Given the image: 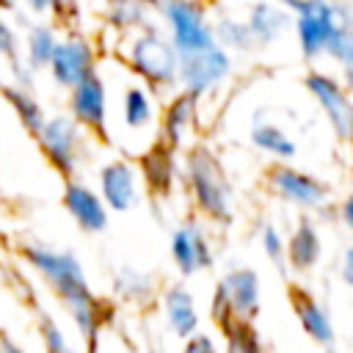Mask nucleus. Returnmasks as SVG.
Here are the masks:
<instances>
[{"label":"nucleus","mask_w":353,"mask_h":353,"mask_svg":"<svg viewBox=\"0 0 353 353\" xmlns=\"http://www.w3.org/2000/svg\"><path fill=\"white\" fill-rule=\"evenodd\" d=\"M19 254L28 262V268L39 273V279L58 295L80 339L85 342V350L97 353V342L105 325V303L94 295L83 262L72 251L44 243H28L22 245Z\"/></svg>","instance_id":"f257e3e1"},{"label":"nucleus","mask_w":353,"mask_h":353,"mask_svg":"<svg viewBox=\"0 0 353 353\" xmlns=\"http://www.w3.org/2000/svg\"><path fill=\"white\" fill-rule=\"evenodd\" d=\"M179 176L196 207V212L215 223L229 226L234 221V188L221 157L207 143H190L179 160Z\"/></svg>","instance_id":"f03ea898"},{"label":"nucleus","mask_w":353,"mask_h":353,"mask_svg":"<svg viewBox=\"0 0 353 353\" xmlns=\"http://www.w3.org/2000/svg\"><path fill=\"white\" fill-rule=\"evenodd\" d=\"M121 61L152 91H171L179 77V52L160 28L146 25L121 44Z\"/></svg>","instance_id":"7ed1b4c3"},{"label":"nucleus","mask_w":353,"mask_h":353,"mask_svg":"<svg viewBox=\"0 0 353 353\" xmlns=\"http://www.w3.org/2000/svg\"><path fill=\"white\" fill-rule=\"evenodd\" d=\"M292 14V33L306 61H317L328 52L339 25L353 22L336 0H279Z\"/></svg>","instance_id":"20e7f679"},{"label":"nucleus","mask_w":353,"mask_h":353,"mask_svg":"<svg viewBox=\"0 0 353 353\" xmlns=\"http://www.w3.org/2000/svg\"><path fill=\"white\" fill-rule=\"evenodd\" d=\"M154 11L160 22L168 28V39L179 55L207 50L215 44L212 19L204 0H160Z\"/></svg>","instance_id":"39448f33"},{"label":"nucleus","mask_w":353,"mask_h":353,"mask_svg":"<svg viewBox=\"0 0 353 353\" xmlns=\"http://www.w3.org/2000/svg\"><path fill=\"white\" fill-rule=\"evenodd\" d=\"M39 152L50 163L52 171H58L63 179L74 176L80 165L85 163V130L69 116V113H52L47 116L44 127L36 132Z\"/></svg>","instance_id":"423d86ee"},{"label":"nucleus","mask_w":353,"mask_h":353,"mask_svg":"<svg viewBox=\"0 0 353 353\" xmlns=\"http://www.w3.org/2000/svg\"><path fill=\"white\" fill-rule=\"evenodd\" d=\"M234 72V61L232 52L223 50L221 44H212L207 50H196L188 55H179V77L176 85L193 97H210L215 94L221 85H226V80Z\"/></svg>","instance_id":"0eeeda50"},{"label":"nucleus","mask_w":353,"mask_h":353,"mask_svg":"<svg viewBox=\"0 0 353 353\" xmlns=\"http://www.w3.org/2000/svg\"><path fill=\"white\" fill-rule=\"evenodd\" d=\"M262 182L273 199L292 204L298 210H320L328 201V185L325 182H320L317 176H312V174H306V171H301L284 160H273L265 168Z\"/></svg>","instance_id":"6e6552de"},{"label":"nucleus","mask_w":353,"mask_h":353,"mask_svg":"<svg viewBox=\"0 0 353 353\" xmlns=\"http://www.w3.org/2000/svg\"><path fill=\"white\" fill-rule=\"evenodd\" d=\"M303 88L323 110L336 141L353 143V97L342 88L339 77L320 72V69H309L303 74Z\"/></svg>","instance_id":"1a4fd4ad"},{"label":"nucleus","mask_w":353,"mask_h":353,"mask_svg":"<svg viewBox=\"0 0 353 353\" xmlns=\"http://www.w3.org/2000/svg\"><path fill=\"white\" fill-rule=\"evenodd\" d=\"M97 69H99V55H97L94 41L85 33L69 30L66 36H58L55 50H52L50 63H47L50 80L58 88L69 91L72 85H77L83 77H88Z\"/></svg>","instance_id":"9d476101"},{"label":"nucleus","mask_w":353,"mask_h":353,"mask_svg":"<svg viewBox=\"0 0 353 353\" xmlns=\"http://www.w3.org/2000/svg\"><path fill=\"white\" fill-rule=\"evenodd\" d=\"M66 113L88 135L108 138V85L99 69L66 91Z\"/></svg>","instance_id":"9b49d317"},{"label":"nucleus","mask_w":353,"mask_h":353,"mask_svg":"<svg viewBox=\"0 0 353 353\" xmlns=\"http://www.w3.org/2000/svg\"><path fill=\"white\" fill-rule=\"evenodd\" d=\"M199 97L188 91H176L168 97V102L160 110L157 130H160V143H165L174 152H185L190 143H196V130H199Z\"/></svg>","instance_id":"f8f14e48"},{"label":"nucleus","mask_w":353,"mask_h":353,"mask_svg":"<svg viewBox=\"0 0 353 353\" xmlns=\"http://www.w3.org/2000/svg\"><path fill=\"white\" fill-rule=\"evenodd\" d=\"M168 251H171V262L176 268V273L182 279H190V276H199L204 270L212 268V245H210V237H207V229L204 223L199 221H182L174 232H171V243H168Z\"/></svg>","instance_id":"ddd939ff"},{"label":"nucleus","mask_w":353,"mask_h":353,"mask_svg":"<svg viewBox=\"0 0 353 353\" xmlns=\"http://www.w3.org/2000/svg\"><path fill=\"white\" fill-rule=\"evenodd\" d=\"M61 204H63L66 215L77 223L80 232H85V234H99V232L108 229L110 210H108V204L102 201L99 190L91 188L88 182H83V179H77V176L63 179Z\"/></svg>","instance_id":"4468645a"},{"label":"nucleus","mask_w":353,"mask_h":353,"mask_svg":"<svg viewBox=\"0 0 353 353\" xmlns=\"http://www.w3.org/2000/svg\"><path fill=\"white\" fill-rule=\"evenodd\" d=\"M97 188L110 212H130L141 199V182H138L135 163L124 157H113L102 163L97 171Z\"/></svg>","instance_id":"2eb2a0df"},{"label":"nucleus","mask_w":353,"mask_h":353,"mask_svg":"<svg viewBox=\"0 0 353 353\" xmlns=\"http://www.w3.org/2000/svg\"><path fill=\"white\" fill-rule=\"evenodd\" d=\"M226 301V309L237 320H254L262 309V281L254 268H232L215 284Z\"/></svg>","instance_id":"dca6fc26"},{"label":"nucleus","mask_w":353,"mask_h":353,"mask_svg":"<svg viewBox=\"0 0 353 353\" xmlns=\"http://www.w3.org/2000/svg\"><path fill=\"white\" fill-rule=\"evenodd\" d=\"M287 298H290V309H292L298 325L303 328V334L312 342H317L320 347L334 350V345H336V328H334V320L325 312V306L306 287H301V284H290L287 287Z\"/></svg>","instance_id":"f3484780"},{"label":"nucleus","mask_w":353,"mask_h":353,"mask_svg":"<svg viewBox=\"0 0 353 353\" xmlns=\"http://www.w3.org/2000/svg\"><path fill=\"white\" fill-rule=\"evenodd\" d=\"M245 25L256 47H270L292 30V14L279 0H254L245 14Z\"/></svg>","instance_id":"a211bd4d"},{"label":"nucleus","mask_w":353,"mask_h":353,"mask_svg":"<svg viewBox=\"0 0 353 353\" xmlns=\"http://www.w3.org/2000/svg\"><path fill=\"white\" fill-rule=\"evenodd\" d=\"M284 251H287V270L292 273L314 270L323 256V237H320L317 223L306 215L298 218L290 237H284Z\"/></svg>","instance_id":"6ab92c4d"},{"label":"nucleus","mask_w":353,"mask_h":353,"mask_svg":"<svg viewBox=\"0 0 353 353\" xmlns=\"http://www.w3.org/2000/svg\"><path fill=\"white\" fill-rule=\"evenodd\" d=\"M163 303V317L165 325L174 336L188 339L190 334L199 331L201 317H199V306H196V295L185 287V284H168L160 295Z\"/></svg>","instance_id":"aec40b11"},{"label":"nucleus","mask_w":353,"mask_h":353,"mask_svg":"<svg viewBox=\"0 0 353 353\" xmlns=\"http://www.w3.org/2000/svg\"><path fill=\"white\" fill-rule=\"evenodd\" d=\"M141 174L143 182L149 188V193L168 199L174 190V182L179 176V163H176V152L168 149L165 143H152L143 154H141Z\"/></svg>","instance_id":"412c9836"},{"label":"nucleus","mask_w":353,"mask_h":353,"mask_svg":"<svg viewBox=\"0 0 353 353\" xmlns=\"http://www.w3.org/2000/svg\"><path fill=\"white\" fill-rule=\"evenodd\" d=\"M121 127L127 132H149L157 124V108H154V91L143 83L127 85L121 94Z\"/></svg>","instance_id":"4be33fe9"},{"label":"nucleus","mask_w":353,"mask_h":353,"mask_svg":"<svg viewBox=\"0 0 353 353\" xmlns=\"http://www.w3.org/2000/svg\"><path fill=\"white\" fill-rule=\"evenodd\" d=\"M105 25L119 36H130L146 25H152V6L143 0H105Z\"/></svg>","instance_id":"5701e85b"},{"label":"nucleus","mask_w":353,"mask_h":353,"mask_svg":"<svg viewBox=\"0 0 353 353\" xmlns=\"http://www.w3.org/2000/svg\"><path fill=\"white\" fill-rule=\"evenodd\" d=\"M0 94H3V99L8 102V108L14 110L17 121L36 138V132H39V130L44 127V121H47V110H44V105L39 102V97L33 94V88H22V85H14V83H3Z\"/></svg>","instance_id":"b1692460"},{"label":"nucleus","mask_w":353,"mask_h":353,"mask_svg":"<svg viewBox=\"0 0 353 353\" xmlns=\"http://www.w3.org/2000/svg\"><path fill=\"white\" fill-rule=\"evenodd\" d=\"M248 141L254 149L265 152L268 157L273 160H284L290 163L295 154H298V143L284 132V127L273 124V121H256L248 132Z\"/></svg>","instance_id":"393cba45"},{"label":"nucleus","mask_w":353,"mask_h":353,"mask_svg":"<svg viewBox=\"0 0 353 353\" xmlns=\"http://www.w3.org/2000/svg\"><path fill=\"white\" fill-rule=\"evenodd\" d=\"M55 41H58V30L47 22H30L25 36H22V58L25 63L39 72V69H47L50 63V55L55 50Z\"/></svg>","instance_id":"a878e982"},{"label":"nucleus","mask_w":353,"mask_h":353,"mask_svg":"<svg viewBox=\"0 0 353 353\" xmlns=\"http://www.w3.org/2000/svg\"><path fill=\"white\" fill-rule=\"evenodd\" d=\"M221 334H223V350L221 353H265V345H262L251 320L229 317L221 323Z\"/></svg>","instance_id":"bb28decb"},{"label":"nucleus","mask_w":353,"mask_h":353,"mask_svg":"<svg viewBox=\"0 0 353 353\" xmlns=\"http://www.w3.org/2000/svg\"><path fill=\"white\" fill-rule=\"evenodd\" d=\"M212 33H215V44H221L229 52H251V50H256L254 36H251L245 19H240V17L221 14L212 22Z\"/></svg>","instance_id":"cd10ccee"},{"label":"nucleus","mask_w":353,"mask_h":353,"mask_svg":"<svg viewBox=\"0 0 353 353\" xmlns=\"http://www.w3.org/2000/svg\"><path fill=\"white\" fill-rule=\"evenodd\" d=\"M113 290L119 298L132 301V303H143L154 295V279L138 268H121L113 279Z\"/></svg>","instance_id":"c85d7f7f"},{"label":"nucleus","mask_w":353,"mask_h":353,"mask_svg":"<svg viewBox=\"0 0 353 353\" xmlns=\"http://www.w3.org/2000/svg\"><path fill=\"white\" fill-rule=\"evenodd\" d=\"M39 336H41L44 353H77V347L69 342L66 331L50 314H41L39 317Z\"/></svg>","instance_id":"c756f323"},{"label":"nucleus","mask_w":353,"mask_h":353,"mask_svg":"<svg viewBox=\"0 0 353 353\" xmlns=\"http://www.w3.org/2000/svg\"><path fill=\"white\" fill-rule=\"evenodd\" d=\"M259 245H262V251H265V256L281 270V273H287V251H284V234L279 232V226L276 223H265L262 229H259Z\"/></svg>","instance_id":"7c9ffc66"},{"label":"nucleus","mask_w":353,"mask_h":353,"mask_svg":"<svg viewBox=\"0 0 353 353\" xmlns=\"http://www.w3.org/2000/svg\"><path fill=\"white\" fill-rule=\"evenodd\" d=\"M0 61H6L8 66L22 61V36H19L17 25L11 19H6L3 11H0Z\"/></svg>","instance_id":"2f4dec72"},{"label":"nucleus","mask_w":353,"mask_h":353,"mask_svg":"<svg viewBox=\"0 0 353 353\" xmlns=\"http://www.w3.org/2000/svg\"><path fill=\"white\" fill-rule=\"evenodd\" d=\"M328 58H334L339 66H353V22L339 25L336 36L328 44Z\"/></svg>","instance_id":"473e14b6"},{"label":"nucleus","mask_w":353,"mask_h":353,"mask_svg":"<svg viewBox=\"0 0 353 353\" xmlns=\"http://www.w3.org/2000/svg\"><path fill=\"white\" fill-rule=\"evenodd\" d=\"M179 353H221V347H218L215 336L196 331V334H190L188 339H182V350H179Z\"/></svg>","instance_id":"72a5a7b5"},{"label":"nucleus","mask_w":353,"mask_h":353,"mask_svg":"<svg viewBox=\"0 0 353 353\" xmlns=\"http://www.w3.org/2000/svg\"><path fill=\"white\" fill-rule=\"evenodd\" d=\"M33 14H61L66 0H22Z\"/></svg>","instance_id":"f704fd0d"},{"label":"nucleus","mask_w":353,"mask_h":353,"mask_svg":"<svg viewBox=\"0 0 353 353\" xmlns=\"http://www.w3.org/2000/svg\"><path fill=\"white\" fill-rule=\"evenodd\" d=\"M339 279L353 290V240H350L347 248L342 251V259H339Z\"/></svg>","instance_id":"c9c22d12"},{"label":"nucleus","mask_w":353,"mask_h":353,"mask_svg":"<svg viewBox=\"0 0 353 353\" xmlns=\"http://www.w3.org/2000/svg\"><path fill=\"white\" fill-rule=\"evenodd\" d=\"M336 218L342 221V226H347V229L353 232V190L342 196V201H339V207H336Z\"/></svg>","instance_id":"e433bc0d"},{"label":"nucleus","mask_w":353,"mask_h":353,"mask_svg":"<svg viewBox=\"0 0 353 353\" xmlns=\"http://www.w3.org/2000/svg\"><path fill=\"white\" fill-rule=\"evenodd\" d=\"M0 353H28L11 334H6V331H0Z\"/></svg>","instance_id":"4c0bfd02"},{"label":"nucleus","mask_w":353,"mask_h":353,"mask_svg":"<svg viewBox=\"0 0 353 353\" xmlns=\"http://www.w3.org/2000/svg\"><path fill=\"white\" fill-rule=\"evenodd\" d=\"M339 83H342V88L353 97V66H342V80H339Z\"/></svg>","instance_id":"58836bf2"},{"label":"nucleus","mask_w":353,"mask_h":353,"mask_svg":"<svg viewBox=\"0 0 353 353\" xmlns=\"http://www.w3.org/2000/svg\"><path fill=\"white\" fill-rule=\"evenodd\" d=\"M17 6H19V0H0V11L6 14V11H17Z\"/></svg>","instance_id":"ea45409f"},{"label":"nucleus","mask_w":353,"mask_h":353,"mask_svg":"<svg viewBox=\"0 0 353 353\" xmlns=\"http://www.w3.org/2000/svg\"><path fill=\"white\" fill-rule=\"evenodd\" d=\"M143 3H146V6H152V8H154V6H157V3H160V0H143Z\"/></svg>","instance_id":"a19ab883"},{"label":"nucleus","mask_w":353,"mask_h":353,"mask_svg":"<svg viewBox=\"0 0 353 353\" xmlns=\"http://www.w3.org/2000/svg\"><path fill=\"white\" fill-rule=\"evenodd\" d=\"M204 3H212V0H204Z\"/></svg>","instance_id":"79ce46f5"},{"label":"nucleus","mask_w":353,"mask_h":353,"mask_svg":"<svg viewBox=\"0 0 353 353\" xmlns=\"http://www.w3.org/2000/svg\"><path fill=\"white\" fill-rule=\"evenodd\" d=\"M0 88H3V80H0Z\"/></svg>","instance_id":"37998d69"},{"label":"nucleus","mask_w":353,"mask_h":353,"mask_svg":"<svg viewBox=\"0 0 353 353\" xmlns=\"http://www.w3.org/2000/svg\"><path fill=\"white\" fill-rule=\"evenodd\" d=\"M251 3H254V0H251Z\"/></svg>","instance_id":"c03bdc74"}]
</instances>
